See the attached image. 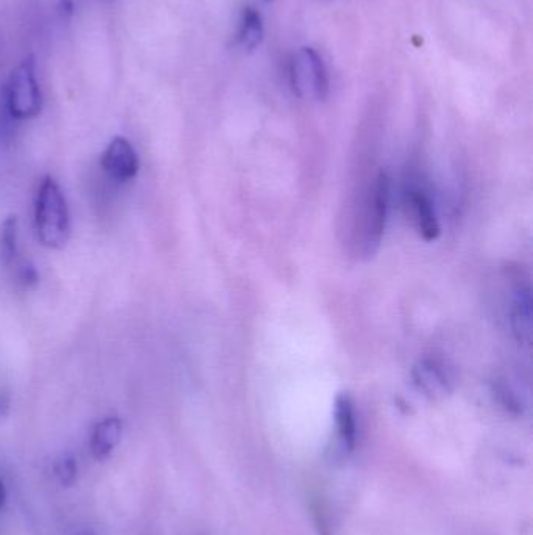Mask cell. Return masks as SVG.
Returning <instances> with one entry per match:
<instances>
[{"label":"cell","instance_id":"obj_1","mask_svg":"<svg viewBox=\"0 0 533 535\" xmlns=\"http://www.w3.org/2000/svg\"><path fill=\"white\" fill-rule=\"evenodd\" d=\"M35 230L41 245L63 249L71 238L68 201L54 177L41 179L35 196Z\"/></svg>","mask_w":533,"mask_h":535},{"label":"cell","instance_id":"obj_2","mask_svg":"<svg viewBox=\"0 0 533 535\" xmlns=\"http://www.w3.org/2000/svg\"><path fill=\"white\" fill-rule=\"evenodd\" d=\"M36 63L33 55L24 58L8 77L5 87V105L16 119H32L40 115L43 94L36 80Z\"/></svg>","mask_w":533,"mask_h":535},{"label":"cell","instance_id":"obj_3","mask_svg":"<svg viewBox=\"0 0 533 535\" xmlns=\"http://www.w3.org/2000/svg\"><path fill=\"white\" fill-rule=\"evenodd\" d=\"M291 87L299 97L313 96L318 101L329 97V76L322 58L313 47H301L291 62Z\"/></svg>","mask_w":533,"mask_h":535},{"label":"cell","instance_id":"obj_4","mask_svg":"<svg viewBox=\"0 0 533 535\" xmlns=\"http://www.w3.org/2000/svg\"><path fill=\"white\" fill-rule=\"evenodd\" d=\"M0 260L10 274L11 281L19 288L29 290L40 282V274L36 271L35 265L24 255L19 246L16 216H8L7 220L0 224Z\"/></svg>","mask_w":533,"mask_h":535},{"label":"cell","instance_id":"obj_5","mask_svg":"<svg viewBox=\"0 0 533 535\" xmlns=\"http://www.w3.org/2000/svg\"><path fill=\"white\" fill-rule=\"evenodd\" d=\"M388 196L390 182L385 173L377 174L373 187L369 190L368 207L365 216V245L369 252L376 251L380 245L385 223H387Z\"/></svg>","mask_w":533,"mask_h":535},{"label":"cell","instance_id":"obj_6","mask_svg":"<svg viewBox=\"0 0 533 535\" xmlns=\"http://www.w3.org/2000/svg\"><path fill=\"white\" fill-rule=\"evenodd\" d=\"M101 166L111 180L124 184L140 171V158L127 138L115 137L102 152Z\"/></svg>","mask_w":533,"mask_h":535},{"label":"cell","instance_id":"obj_7","mask_svg":"<svg viewBox=\"0 0 533 535\" xmlns=\"http://www.w3.org/2000/svg\"><path fill=\"white\" fill-rule=\"evenodd\" d=\"M122 421L108 417L99 421L91 432L90 449L94 459L104 462L121 442Z\"/></svg>","mask_w":533,"mask_h":535},{"label":"cell","instance_id":"obj_8","mask_svg":"<svg viewBox=\"0 0 533 535\" xmlns=\"http://www.w3.org/2000/svg\"><path fill=\"white\" fill-rule=\"evenodd\" d=\"M410 205H412L413 216H415L416 227L419 234L423 235L426 241H435L440 237V224H438L437 213L433 209L432 201L423 190L413 188L408 194Z\"/></svg>","mask_w":533,"mask_h":535},{"label":"cell","instance_id":"obj_9","mask_svg":"<svg viewBox=\"0 0 533 535\" xmlns=\"http://www.w3.org/2000/svg\"><path fill=\"white\" fill-rule=\"evenodd\" d=\"M513 334L518 342L530 345L532 342V298L529 290L518 291L512 307Z\"/></svg>","mask_w":533,"mask_h":535},{"label":"cell","instance_id":"obj_10","mask_svg":"<svg viewBox=\"0 0 533 535\" xmlns=\"http://www.w3.org/2000/svg\"><path fill=\"white\" fill-rule=\"evenodd\" d=\"M335 421H337L338 434L346 448L352 449L357 440V418L352 399L347 395H340L335 401Z\"/></svg>","mask_w":533,"mask_h":535},{"label":"cell","instance_id":"obj_11","mask_svg":"<svg viewBox=\"0 0 533 535\" xmlns=\"http://www.w3.org/2000/svg\"><path fill=\"white\" fill-rule=\"evenodd\" d=\"M265 29H263L262 15L255 8L246 7L241 15L240 30H238V44L244 51L252 52L263 43Z\"/></svg>","mask_w":533,"mask_h":535},{"label":"cell","instance_id":"obj_12","mask_svg":"<svg viewBox=\"0 0 533 535\" xmlns=\"http://www.w3.org/2000/svg\"><path fill=\"white\" fill-rule=\"evenodd\" d=\"M416 384L423 388L430 396L443 395L448 390V376L441 370L440 365L432 360H426L416 368Z\"/></svg>","mask_w":533,"mask_h":535},{"label":"cell","instance_id":"obj_13","mask_svg":"<svg viewBox=\"0 0 533 535\" xmlns=\"http://www.w3.org/2000/svg\"><path fill=\"white\" fill-rule=\"evenodd\" d=\"M55 476H57L58 481L61 485L69 487V485L74 484L77 479V464L76 459L72 456H63L61 459L57 460L55 464Z\"/></svg>","mask_w":533,"mask_h":535},{"label":"cell","instance_id":"obj_14","mask_svg":"<svg viewBox=\"0 0 533 535\" xmlns=\"http://www.w3.org/2000/svg\"><path fill=\"white\" fill-rule=\"evenodd\" d=\"M8 410H10V399L5 393H0V420L7 417Z\"/></svg>","mask_w":533,"mask_h":535},{"label":"cell","instance_id":"obj_15","mask_svg":"<svg viewBox=\"0 0 533 535\" xmlns=\"http://www.w3.org/2000/svg\"><path fill=\"white\" fill-rule=\"evenodd\" d=\"M61 11H66L68 15H71L72 10H74V5H72V0H61Z\"/></svg>","mask_w":533,"mask_h":535},{"label":"cell","instance_id":"obj_16","mask_svg":"<svg viewBox=\"0 0 533 535\" xmlns=\"http://www.w3.org/2000/svg\"><path fill=\"white\" fill-rule=\"evenodd\" d=\"M5 504V487L4 482L0 481V509L4 507Z\"/></svg>","mask_w":533,"mask_h":535},{"label":"cell","instance_id":"obj_17","mask_svg":"<svg viewBox=\"0 0 533 535\" xmlns=\"http://www.w3.org/2000/svg\"><path fill=\"white\" fill-rule=\"evenodd\" d=\"M80 535H96V534H94V532H91V531H86V532H83V534H80Z\"/></svg>","mask_w":533,"mask_h":535}]
</instances>
